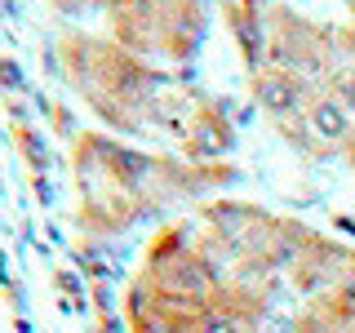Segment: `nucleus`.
Masks as SVG:
<instances>
[{
  "mask_svg": "<svg viewBox=\"0 0 355 333\" xmlns=\"http://www.w3.org/2000/svg\"><path fill=\"white\" fill-rule=\"evenodd\" d=\"M53 53L67 89L116 138H164L196 164H218L236 142L222 103L200 94L169 67L138 58L107 31L67 27Z\"/></svg>",
  "mask_w": 355,
  "mask_h": 333,
  "instance_id": "nucleus-1",
  "label": "nucleus"
},
{
  "mask_svg": "<svg viewBox=\"0 0 355 333\" xmlns=\"http://www.w3.org/2000/svg\"><path fill=\"white\" fill-rule=\"evenodd\" d=\"M231 182L227 164H196L187 155H160L116 138L103 129H85L71 142V187H76V231L98 244L133 231L138 222L187 205Z\"/></svg>",
  "mask_w": 355,
  "mask_h": 333,
  "instance_id": "nucleus-2",
  "label": "nucleus"
},
{
  "mask_svg": "<svg viewBox=\"0 0 355 333\" xmlns=\"http://www.w3.org/2000/svg\"><path fill=\"white\" fill-rule=\"evenodd\" d=\"M116 44L151 62H187L205 44V0H89Z\"/></svg>",
  "mask_w": 355,
  "mask_h": 333,
  "instance_id": "nucleus-3",
  "label": "nucleus"
},
{
  "mask_svg": "<svg viewBox=\"0 0 355 333\" xmlns=\"http://www.w3.org/2000/svg\"><path fill=\"white\" fill-rule=\"evenodd\" d=\"M271 5H275V0H218L222 18H227V31H236V27H244V22L262 18Z\"/></svg>",
  "mask_w": 355,
  "mask_h": 333,
  "instance_id": "nucleus-4",
  "label": "nucleus"
},
{
  "mask_svg": "<svg viewBox=\"0 0 355 333\" xmlns=\"http://www.w3.org/2000/svg\"><path fill=\"white\" fill-rule=\"evenodd\" d=\"M49 5H53V9H62V14H80L89 0H49Z\"/></svg>",
  "mask_w": 355,
  "mask_h": 333,
  "instance_id": "nucleus-5",
  "label": "nucleus"
}]
</instances>
